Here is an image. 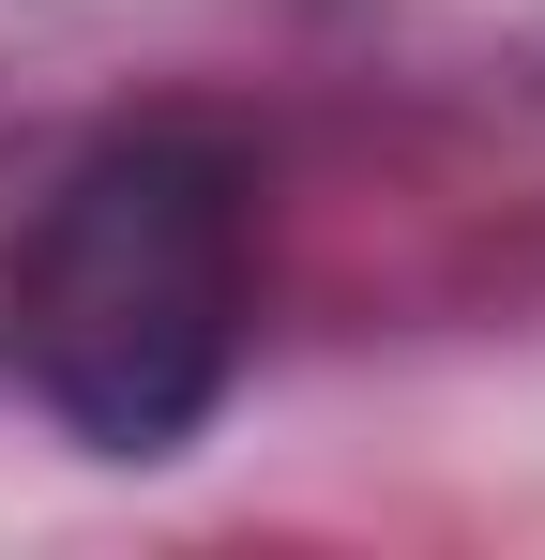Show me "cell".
Instances as JSON below:
<instances>
[{
    "mask_svg": "<svg viewBox=\"0 0 545 560\" xmlns=\"http://www.w3.org/2000/svg\"><path fill=\"white\" fill-rule=\"evenodd\" d=\"M258 318V167L228 121H121L15 243V364L91 455H182Z\"/></svg>",
    "mask_w": 545,
    "mask_h": 560,
    "instance_id": "cell-1",
    "label": "cell"
}]
</instances>
